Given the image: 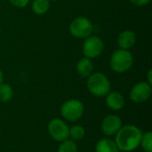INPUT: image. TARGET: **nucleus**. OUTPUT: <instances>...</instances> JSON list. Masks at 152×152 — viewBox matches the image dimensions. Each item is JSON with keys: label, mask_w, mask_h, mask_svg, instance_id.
Instances as JSON below:
<instances>
[{"label": "nucleus", "mask_w": 152, "mask_h": 152, "mask_svg": "<svg viewBox=\"0 0 152 152\" xmlns=\"http://www.w3.org/2000/svg\"><path fill=\"white\" fill-rule=\"evenodd\" d=\"M142 133L135 126L127 125L122 126L116 134L115 142L118 151L129 152L134 151L141 142Z\"/></svg>", "instance_id": "1"}, {"label": "nucleus", "mask_w": 152, "mask_h": 152, "mask_svg": "<svg viewBox=\"0 0 152 152\" xmlns=\"http://www.w3.org/2000/svg\"><path fill=\"white\" fill-rule=\"evenodd\" d=\"M86 85L89 92L97 97L106 96L110 92V82L109 78L101 72L92 73L88 77Z\"/></svg>", "instance_id": "2"}, {"label": "nucleus", "mask_w": 152, "mask_h": 152, "mask_svg": "<svg viewBox=\"0 0 152 152\" xmlns=\"http://www.w3.org/2000/svg\"><path fill=\"white\" fill-rule=\"evenodd\" d=\"M134 64V56L128 50H116L110 61L111 69L116 73H125L128 71Z\"/></svg>", "instance_id": "3"}, {"label": "nucleus", "mask_w": 152, "mask_h": 152, "mask_svg": "<svg viewBox=\"0 0 152 152\" xmlns=\"http://www.w3.org/2000/svg\"><path fill=\"white\" fill-rule=\"evenodd\" d=\"M94 25L86 17H77L69 25V32L76 38H86L92 35Z\"/></svg>", "instance_id": "4"}, {"label": "nucleus", "mask_w": 152, "mask_h": 152, "mask_svg": "<svg viewBox=\"0 0 152 152\" xmlns=\"http://www.w3.org/2000/svg\"><path fill=\"white\" fill-rule=\"evenodd\" d=\"M84 105L80 101L77 99H71L65 102L61 105V113L66 120L75 122L81 118L84 114Z\"/></svg>", "instance_id": "5"}, {"label": "nucleus", "mask_w": 152, "mask_h": 152, "mask_svg": "<svg viewBox=\"0 0 152 152\" xmlns=\"http://www.w3.org/2000/svg\"><path fill=\"white\" fill-rule=\"evenodd\" d=\"M103 41L98 36H89L83 44V53L88 59H94L101 55L103 51Z\"/></svg>", "instance_id": "6"}, {"label": "nucleus", "mask_w": 152, "mask_h": 152, "mask_svg": "<svg viewBox=\"0 0 152 152\" xmlns=\"http://www.w3.org/2000/svg\"><path fill=\"white\" fill-rule=\"evenodd\" d=\"M50 136L56 142H63L69 136V128L67 124L59 118H54L48 125Z\"/></svg>", "instance_id": "7"}, {"label": "nucleus", "mask_w": 152, "mask_h": 152, "mask_svg": "<svg viewBox=\"0 0 152 152\" xmlns=\"http://www.w3.org/2000/svg\"><path fill=\"white\" fill-rule=\"evenodd\" d=\"M151 95V85L147 82H139L130 91V99L135 103L146 102Z\"/></svg>", "instance_id": "8"}, {"label": "nucleus", "mask_w": 152, "mask_h": 152, "mask_svg": "<svg viewBox=\"0 0 152 152\" xmlns=\"http://www.w3.org/2000/svg\"><path fill=\"white\" fill-rule=\"evenodd\" d=\"M121 127L122 120L117 115L106 116L102 123V130L103 134L108 136H112L116 134Z\"/></svg>", "instance_id": "9"}, {"label": "nucleus", "mask_w": 152, "mask_h": 152, "mask_svg": "<svg viewBox=\"0 0 152 152\" xmlns=\"http://www.w3.org/2000/svg\"><path fill=\"white\" fill-rule=\"evenodd\" d=\"M136 35L134 31L132 30H124L122 31L117 39L118 42V45L119 46L120 49L123 50H129L132 47H134V45L136 43Z\"/></svg>", "instance_id": "10"}, {"label": "nucleus", "mask_w": 152, "mask_h": 152, "mask_svg": "<svg viewBox=\"0 0 152 152\" xmlns=\"http://www.w3.org/2000/svg\"><path fill=\"white\" fill-rule=\"evenodd\" d=\"M106 104L113 110H119L125 106V99L118 92H110L106 95Z\"/></svg>", "instance_id": "11"}, {"label": "nucleus", "mask_w": 152, "mask_h": 152, "mask_svg": "<svg viewBox=\"0 0 152 152\" xmlns=\"http://www.w3.org/2000/svg\"><path fill=\"white\" fill-rule=\"evenodd\" d=\"M94 69V65L91 59L86 57L81 58L77 63V72L82 77H88Z\"/></svg>", "instance_id": "12"}, {"label": "nucleus", "mask_w": 152, "mask_h": 152, "mask_svg": "<svg viewBox=\"0 0 152 152\" xmlns=\"http://www.w3.org/2000/svg\"><path fill=\"white\" fill-rule=\"evenodd\" d=\"M95 151L96 152H118V149L117 147V144L115 141H112L111 139L104 138L100 140L96 146H95Z\"/></svg>", "instance_id": "13"}, {"label": "nucleus", "mask_w": 152, "mask_h": 152, "mask_svg": "<svg viewBox=\"0 0 152 152\" xmlns=\"http://www.w3.org/2000/svg\"><path fill=\"white\" fill-rule=\"evenodd\" d=\"M50 8L49 0H33L31 4V9L37 15L45 14Z\"/></svg>", "instance_id": "14"}, {"label": "nucleus", "mask_w": 152, "mask_h": 152, "mask_svg": "<svg viewBox=\"0 0 152 152\" xmlns=\"http://www.w3.org/2000/svg\"><path fill=\"white\" fill-rule=\"evenodd\" d=\"M13 96V90L12 86L8 84H0V102H7Z\"/></svg>", "instance_id": "15"}, {"label": "nucleus", "mask_w": 152, "mask_h": 152, "mask_svg": "<svg viewBox=\"0 0 152 152\" xmlns=\"http://www.w3.org/2000/svg\"><path fill=\"white\" fill-rule=\"evenodd\" d=\"M140 144L145 152H152V134L151 132H146L142 134Z\"/></svg>", "instance_id": "16"}, {"label": "nucleus", "mask_w": 152, "mask_h": 152, "mask_svg": "<svg viewBox=\"0 0 152 152\" xmlns=\"http://www.w3.org/2000/svg\"><path fill=\"white\" fill-rule=\"evenodd\" d=\"M86 131L83 126H73L69 128V136L73 141H79L85 137Z\"/></svg>", "instance_id": "17"}, {"label": "nucleus", "mask_w": 152, "mask_h": 152, "mask_svg": "<svg viewBox=\"0 0 152 152\" xmlns=\"http://www.w3.org/2000/svg\"><path fill=\"white\" fill-rule=\"evenodd\" d=\"M58 152H77V147L73 140H65L58 148Z\"/></svg>", "instance_id": "18"}, {"label": "nucleus", "mask_w": 152, "mask_h": 152, "mask_svg": "<svg viewBox=\"0 0 152 152\" xmlns=\"http://www.w3.org/2000/svg\"><path fill=\"white\" fill-rule=\"evenodd\" d=\"M30 0H9L10 4L17 8H24L29 4Z\"/></svg>", "instance_id": "19"}, {"label": "nucleus", "mask_w": 152, "mask_h": 152, "mask_svg": "<svg viewBox=\"0 0 152 152\" xmlns=\"http://www.w3.org/2000/svg\"><path fill=\"white\" fill-rule=\"evenodd\" d=\"M151 0H130L131 4L136 6H143L151 3Z\"/></svg>", "instance_id": "20"}, {"label": "nucleus", "mask_w": 152, "mask_h": 152, "mask_svg": "<svg viewBox=\"0 0 152 152\" xmlns=\"http://www.w3.org/2000/svg\"><path fill=\"white\" fill-rule=\"evenodd\" d=\"M147 78H148V81L147 83H149L150 85H152V69H149L148 71V74H147Z\"/></svg>", "instance_id": "21"}, {"label": "nucleus", "mask_w": 152, "mask_h": 152, "mask_svg": "<svg viewBox=\"0 0 152 152\" xmlns=\"http://www.w3.org/2000/svg\"><path fill=\"white\" fill-rule=\"evenodd\" d=\"M3 80H4V75H3L2 70L0 69V84H2V83H3Z\"/></svg>", "instance_id": "22"}, {"label": "nucleus", "mask_w": 152, "mask_h": 152, "mask_svg": "<svg viewBox=\"0 0 152 152\" xmlns=\"http://www.w3.org/2000/svg\"><path fill=\"white\" fill-rule=\"evenodd\" d=\"M49 1H53V2H55V1H58V0H49Z\"/></svg>", "instance_id": "23"}, {"label": "nucleus", "mask_w": 152, "mask_h": 152, "mask_svg": "<svg viewBox=\"0 0 152 152\" xmlns=\"http://www.w3.org/2000/svg\"><path fill=\"white\" fill-rule=\"evenodd\" d=\"M0 31H1V28H0Z\"/></svg>", "instance_id": "24"}]
</instances>
